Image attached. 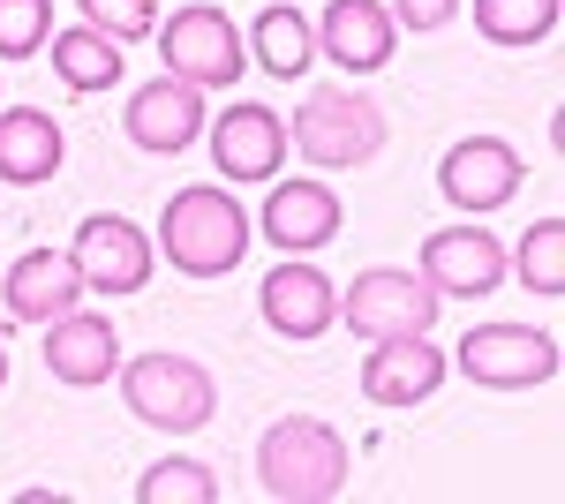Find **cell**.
I'll return each mask as SVG.
<instances>
[{"mask_svg":"<svg viewBox=\"0 0 565 504\" xmlns=\"http://www.w3.org/2000/svg\"><path fill=\"white\" fill-rule=\"evenodd\" d=\"M159 249L189 279H218L249 249V211L234 204L226 189H181L167 204V218H159Z\"/></svg>","mask_w":565,"mask_h":504,"instance_id":"cell-2","label":"cell"},{"mask_svg":"<svg viewBox=\"0 0 565 504\" xmlns=\"http://www.w3.org/2000/svg\"><path fill=\"white\" fill-rule=\"evenodd\" d=\"M84 23L106 39H143L159 23V0H84Z\"/></svg>","mask_w":565,"mask_h":504,"instance_id":"cell-26","label":"cell"},{"mask_svg":"<svg viewBox=\"0 0 565 504\" xmlns=\"http://www.w3.org/2000/svg\"><path fill=\"white\" fill-rule=\"evenodd\" d=\"M317 31H324V53L340 68H354V76H370V68L392 61V8L385 0H332Z\"/></svg>","mask_w":565,"mask_h":504,"instance_id":"cell-18","label":"cell"},{"mask_svg":"<svg viewBox=\"0 0 565 504\" xmlns=\"http://www.w3.org/2000/svg\"><path fill=\"white\" fill-rule=\"evenodd\" d=\"M264 242L287 256H309L324 242H340V196L324 181H279L264 196Z\"/></svg>","mask_w":565,"mask_h":504,"instance_id":"cell-12","label":"cell"},{"mask_svg":"<svg viewBox=\"0 0 565 504\" xmlns=\"http://www.w3.org/2000/svg\"><path fill=\"white\" fill-rule=\"evenodd\" d=\"M68 256L84 271V294H136L151 279V234L136 218H114V211H90Z\"/></svg>","mask_w":565,"mask_h":504,"instance_id":"cell-8","label":"cell"},{"mask_svg":"<svg viewBox=\"0 0 565 504\" xmlns=\"http://www.w3.org/2000/svg\"><path fill=\"white\" fill-rule=\"evenodd\" d=\"M452 15H460V0H399V31H437Z\"/></svg>","mask_w":565,"mask_h":504,"instance_id":"cell-27","label":"cell"},{"mask_svg":"<svg viewBox=\"0 0 565 504\" xmlns=\"http://www.w3.org/2000/svg\"><path fill=\"white\" fill-rule=\"evenodd\" d=\"M460 369L476 384H498V392L551 384L558 377V339L535 332V324H476V332L460 339Z\"/></svg>","mask_w":565,"mask_h":504,"instance_id":"cell-6","label":"cell"},{"mask_svg":"<svg viewBox=\"0 0 565 504\" xmlns=\"http://www.w3.org/2000/svg\"><path fill=\"white\" fill-rule=\"evenodd\" d=\"M476 31L490 45H543L558 31V0H476Z\"/></svg>","mask_w":565,"mask_h":504,"instance_id":"cell-21","label":"cell"},{"mask_svg":"<svg viewBox=\"0 0 565 504\" xmlns=\"http://www.w3.org/2000/svg\"><path fill=\"white\" fill-rule=\"evenodd\" d=\"M437 189H445L460 211L513 204V196H521V151H513V143H498V136H468V143H452V151H445Z\"/></svg>","mask_w":565,"mask_h":504,"instance_id":"cell-9","label":"cell"},{"mask_svg":"<svg viewBox=\"0 0 565 504\" xmlns=\"http://www.w3.org/2000/svg\"><path fill=\"white\" fill-rule=\"evenodd\" d=\"M437 384H445V354L423 339H377V354L362 362V392L377 399V407H415V399H430Z\"/></svg>","mask_w":565,"mask_h":504,"instance_id":"cell-14","label":"cell"},{"mask_svg":"<svg viewBox=\"0 0 565 504\" xmlns=\"http://www.w3.org/2000/svg\"><path fill=\"white\" fill-rule=\"evenodd\" d=\"M45 369L61 384H106L121 369V339L106 317H84V309H68V317H53L45 324Z\"/></svg>","mask_w":565,"mask_h":504,"instance_id":"cell-16","label":"cell"},{"mask_svg":"<svg viewBox=\"0 0 565 504\" xmlns=\"http://www.w3.org/2000/svg\"><path fill=\"white\" fill-rule=\"evenodd\" d=\"M257 490L279 504H324L348 490V444L317 415H287L264 429L257 444Z\"/></svg>","mask_w":565,"mask_h":504,"instance_id":"cell-1","label":"cell"},{"mask_svg":"<svg viewBox=\"0 0 565 504\" xmlns=\"http://www.w3.org/2000/svg\"><path fill=\"white\" fill-rule=\"evenodd\" d=\"M295 151H302L309 167L324 173H348L362 159H377V143H385V114H377V98H362V90H317L302 98V114H295V136H287Z\"/></svg>","mask_w":565,"mask_h":504,"instance_id":"cell-4","label":"cell"},{"mask_svg":"<svg viewBox=\"0 0 565 504\" xmlns=\"http://www.w3.org/2000/svg\"><path fill=\"white\" fill-rule=\"evenodd\" d=\"M423 279H430L437 294L482 301L490 287H498V279H505V249H498V234H482V226L430 234V242H423Z\"/></svg>","mask_w":565,"mask_h":504,"instance_id":"cell-10","label":"cell"},{"mask_svg":"<svg viewBox=\"0 0 565 504\" xmlns=\"http://www.w3.org/2000/svg\"><path fill=\"white\" fill-rule=\"evenodd\" d=\"M53 31V0H0V53L8 61H31Z\"/></svg>","mask_w":565,"mask_h":504,"instance_id":"cell-25","label":"cell"},{"mask_svg":"<svg viewBox=\"0 0 565 504\" xmlns=\"http://www.w3.org/2000/svg\"><path fill=\"white\" fill-rule=\"evenodd\" d=\"M61 173V121L45 106H15L0 114V181H53Z\"/></svg>","mask_w":565,"mask_h":504,"instance_id":"cell-19","label":"cell"},{"mask_svg":"<svg viewBox=\"0 0 565 504\" xmlns=\"http://www.w3.org/2000/svg\"><path fill=\"white\" fill-rule=\"evenodd\" d=\"M129 136L143 151H189L204 136V98H196V84H181V76L143 84L129 98Z\"/></svg>","mask_w":565,"mask_h":504,"instance_id":"cell-17","label":"cell"},{"mask_svg":"<svg viewBox=\"0 0 565 504\" xmlns=\"http://www.w3.org/2000/svg\"><path fill=\"white\" fill-rule=\"evenodd\" d=\"M53 68H61V84L68 90H106L121 76V39H106V31H61L53 39Z\"/></svg>","mask_w":565,"mask_h":504,"instance_id":"cell-20","label":"cell"},{"mask_svg":"<svg viewBox=\"0 0 565 504\" xmlns=\"http://www.w3.org/2000/svg\"><path fill=\"white\" fill-rule=\"evenodd\" d=\"M257 294H264V324L279 339H317V332H332V317H340V287L317 264H279Z\"/></svg>","mask_w":565,"mask_h":504,"instance_id":"cell-13","label":"cell"},{"mask_svg":"<svg viewBox=\"0 0 565 504\" xmlns=\"http://www.w3.org/2000/svg\"><path fill=\"white\" fill-rule=\"evenodd\" d=\"M521 287L527 294H565V218H535V226H527Z\"/></svg>","mask_w":565,"mask_h":504,"instance_id":"cell-23","label":"cell"},{"mask_svg":"<svg viewBox=\"0 0 565 504\" xmlns=\"http://www.w3.org/2000/svg\"><path fill=\"white\" fill-rule=\"evenodd\" d=\"M218 482L196 460H159L143 482H136V504H212Z\"/></svg>","mask_w":565,"mask_h":504,"instance_id":"cell-24","label":"cell"},{"mask_svg":"<svg viewBox=\"0 0 565 504\" xmlns=\"http://www.w3.org/2000/svg\"><path fill=\"white\" fill-rule=\"evenodd\" d=\"M0 294H8V317L15 324H53V317H68L84 301V271H76L68 249H31L23 264H8Z\"/></svg>","mask_w":565,"mask_h":504,"instance_id":"cell-11","label":"cell"},{"mask_svg":"<svg viewBox=\"0 0 565 504\" xmlns=\"http://www.w3.org/2000/svg\"><path fill=\"white\" fill-rule=\"evenodd\" d=\"M212 159L226 181H271L279 159H287V128H279L271 106H234V114H218Z\"/></svg>","mask_w":565,"mask_h":504,"instance_id":"cell-15","label":"cell"},{"mask_svg":"<svg viewBox=\"0 0 565 504\" xmlns=\"http://www.w3.org/2000/svg\"><path fill=\"white\" fill-rule=\"evenodd\" d=\"M159 53H167V68H174L181 84H196V90H218V84L242 76V39H234V23H226L218 8H204V0L167 15Z\"/></svg>","mask_w":565,"mask_h":504,"instance_id":"cell-7","label":"cell"},{"mask_svg":"<svg viewBox=\"0 0 565 504\" xmlns=\"http://www.w3.org/2000/svg\"><path fill=\"white\" fill-rule=\"evenodd\" d=\"M257 61L271 68V76H302V68H309L302 8H264V15H257Z\"/></svg>","mask_w":565,"mask_h":504,"instance_id":"cell-22","label":"cell"},{"mask_svg":"<svg viewBox=\"0 0 565 504\" xmlns=\"http://www.w3.org/2000/svg\"><path fill=\"white\" fill-rule=\"evenodd\" d=\"M340 324L377 339H423L437 324V287L423 271H362L348 294H340Z\"/></svg>","mask_w":565,"mask_h":504,"instance_id":"cell-5","label":"cell"},{"mask_svg":"<svg viewBox=\"0 0 565 504\" xmlns=\"http://www.w3.org/2000/svg\"><path fill=\"white\" fill-rule=\"evenodd\" d=\"M121 392H129V415L151 421V429H204L218 407V384L204 362H189V354H136L129 369H121Z\"/></svg>","mask_w":565,"mask_h":504,"instance_id":"cell-3","label":"cell"},{"mask_svg":"<svg viewBox=\"0 0 565 504\" xmlns=\"http://www.w3.org/2000/svg\"><path fill=\"white\" fill-rule=\"evenodd\" d=\"M0 384H8V346H0Z\"/></svg>","mask_w":565,"mask_h":504,"instance_id":"cell-28","label":"cell"}]
</instances>
